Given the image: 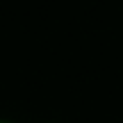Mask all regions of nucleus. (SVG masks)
Here are the masks:
<instances>
[{"mask_svg": "<svg viewBox=\"0 0 123 123\" xmlns=\"http://www.w3.org/2000/svg\"><path fill=\"white\" fill-rule=\"evenodd\" d=\"M0 123H16V121H12V119H7V116H0Z\"/></svg>", "mask_w": 123, "mask_h": 123, "instance_id": "nucleus-1", "label": "nucleus"}]
</instances>
